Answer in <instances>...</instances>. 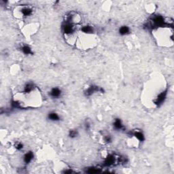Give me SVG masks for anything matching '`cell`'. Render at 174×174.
Here are the masks:
<instances>
[{"mask_svg":"<svg viewBox=\"0 0 174 174\" xmlns=\"http://www.w3.org/2000/svg\"><path fill=\"white\" fill-rule=\"evenodd\" d=\"M78 135V130L76 129H72L70 130V133H69V136L71 138H76V137Z\"/></svg>","mask_w":174,"mask_h":174,"instance_id":"2e32d148","label":"cell"},{"mask_svg":"<svg viewBox=\"0 0 174 174\" xmlns=\"http://www.w3.org/2000/svg\"><path fill=\"white\" fill-rule=\"evenodd\" d=\"M35 12L34 7L31 5H17L13 9V15L19 20H25L31 16Z\"/></svg>","mask_w":174,"mask_h":174,"instance_id":"5b68a950","label":"cell"},{"mask_svg":"<svg viewBox=\"0 0 174 174\" xmlns=\"http://www.w3.org/2000/svg\"><path fill=\"white\" fill-rule=\"evenodd\" d=\"M113 127L117 130H124L125 129V126L123 124L121 119H115L113 122Z\"/></svg>","mask_w":174,"mask_h":174,"instance_id":"30bf717a","label":"cell"},{"mask_svg":"<svg viewBox=\"0 0 174 174\" xmlns=\"http://www.w3.org/2000/svg\"><path fill=\"white\" fill-rule=\"evenodd\" d=\"M146 8L148 12L150 14H154L156 10H157V6H156L154 3H150L146 5Z\"/></svg>","mask_w":174,"mask_h":174,"instance_id":"5bb4252c","label":"cell"},{"mask_svg":"<svg viewBox=\"0 0 174 174\" xmlns=\"http://www.w3.org/2000/svg\"><path fill=\"white\" fill-rule=\"evenodd\" d=\"M127 143L131 148H138L141 144L145 140V135L141 130L135 129L130 131V135H128Z\"/></svg>","mask_w":174,"mask_h":174,"instance_id":"8992f818","label":"cell"},{"mask_svg":"<svg viewBox=\"0 0 174 174\" xmlns=\"http://www.w3.org/2000/svg\"><path fill=\"white\" fill-rule=\"evenodd\" d=\"M145 89V95L147 99V103L152 105L153 108H157L164 102L167 94V87L164 79H161L160 77L156 76L151 79Z\"/></svg>","mask_w":174,"mask_h":174,"instance_id":"7a4b0ae2","label":"cell"},{"mask_svg":"<svg viewBox=\"0 0 174 174\" xmlns=\"http://www.w3.org/2000/svg\"><path fill=\"white\" fill-rule=\"evenodd\" d=\"M43 98L41 90L34 83H26L22 90L14 95L12 106L20 109L37 108L42 104Z\"/></svg>","mask_w":174,"mask_h":174,"instance_id":"6da1fadb","label":"cell"},{"mask_svg":"<svg viewBox=\"0 0 174 174\" xmlns=\"http://www.w3.org/2000/svg\"><path fill=\"white\" fill-rule=\"evenodd\" d=\"M98 43V37L96 33L82 32L80 30L76 45L80 50H89L94 48Z\"/></svg>","mask_w":174,"mask_h":174,"instance_id":"277c9868","label":"cell"},{"mask_svg":"<svg viewBox=\"0 0 174 174\" xmlns=\"http://www.w3.org/2000/svg\"><path fill=\"white\" fill-rule=\"evenodd\" d=\"M34 154H33L32 152H25V153L23 154V161L25 163V164H29L30 163L33 158H34Z\"/></svg>","mask_w":174,"mask_h":174,"instance_id":"7c38bea8","label":"cell"},{"mask_svg":"<svg viewBox=\"0 0 174 174\" xmlns=\"http://www.w3.org/2000/svg\"><path fill=\"white\" fill-rule=\"evenodd\" d=\"M152 34L158 46L170 48L173 45V23H166L152 29Z\"/></svg>","mask_w":174,"mask_h":174,"instance_id":"3957f363","label":"cell"},{"mask_svg":"<svg viewBox=\"0 0 174 174\" xmlns=\"http://www.w3.org/2000/svg\"><path fill=\"white\" fill-rule=\"evenodd\" d=\"M39 29V24L37 23H31L27 24L23 27V30L21 31H23V34L25 37L30 38L32 35H34L36 32L38 31Z\"/></svg>","mask_w":174,"mask_h":174,"instance_id":"52a82bcc","label":"cell"},{"mask_svg":"<svg viewBox=\"0 0 174 174\" xmlns=\"http://www.w3.org/2000/svg\"><path fill=\"white\" fill-rule=\"evenodd\" d=\"M62 90L59 87H53V88L50 90L49 95L53 99H59L62 95Z\"/></svg>","mask_w":174,"mask_h":174,"instance_id":"9c48e42d","label":"cell"},{"mask_svg":"<svg viewBox=\"0 0 174 174\" xmlns=\"http://www.w3.org/2000/svg\"><path fill=\"white\" fill-rule=\"evenodd\" d=\"M103 141L105 144H110L112 141V137L110 135H105L103 136Z\"/></svg>","mask_w":174,"mask_h":174,"instance_id":"e0dca14e","label":"cell"},{"mask_svg":"<svg viewBox=\"0 0 174 174\" xmlns=\"http://www.w3.org/2000/svg\"><path fill=\"white\" fill-rule=\"evenodd\" d=\"M130 33V28L127 26H122L119 29V34L122 35H126Z\"/></svg>","mask_w":174,"mask_h":174,"instance_id":"9a60e30c","label":"cell"},{"mask_svg":"<svg viewBox=\"0 0 174 174\" xmlns=\"http://www.w3.org/2000/svg\"><path fill=\"white\" fill-rule=\"evenodd\" d=\"M101 91H102V89L99 88V86L95 85H90L89 87H87L86 89L85 90V93L86 96H91L96 93Z\"/></svg>","mask_w":174,"mask_h":174,"instance_id":"ba28073f","label":"cell"},{"mask_svg":"<svg viewBox=\"0 0 174 174\" xmlns=\"http://www.w3.org/2000/svg\"><path fill=\"white\" fill-rule=\"evenodd\" d=\"M48 118L50 121H53V122L59 121L61 119V117L59 115V114L56 113V112H50V113H49L48 115Z\"/></svg>","mask_w":174,"mask_h":174,"instance_id":"4fadbf2b","label":"cell"},{"mask_svg":"<svg viewBox=\"0 0 174 174\" xmlns=\"http://www.w3.org/2000/svg\"><path fill=\"white\" fill-rule=\"evenodd\" d=\"M20 50L21 53H23L25 55H31L33 54L32 48L28 44H22L20 46Z\"/></svg>","mask_w":174,"mask_h":174,"instance_id":"8fae6325","label":"cell"}]
</instances>
